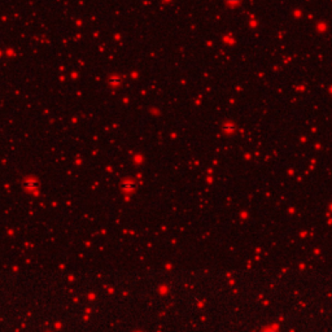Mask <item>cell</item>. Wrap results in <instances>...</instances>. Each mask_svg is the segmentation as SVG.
<instances>
[{"mask_svg":"<svg viewBox=\"0 0 332 332\" xmlns=\"http://www.w3.org/2000/svg\"><path fill=\"white\" fill-rule=\"evenodd\" d=\"M25 187H26L27 190H35V188H38V182L36 180H26L25 182Z\"/></svg>","mask_w":332,"mask_h":332,"instance_id":"obj_2","label":"cell"},{"mask_svg":"<svg viewBox=\"0 0 332 332\" xmlns=\"http://www.w3.org/2000/svg\"><path fill=\"white\" fill-rule=\"evenodd\" d=\"M122 188H123L125 191H127V192H130V191H133V190L136 188V184L134 183V182H125L123 186H122Z\"/></svg>","mask_w":332,"mask_h":332,"instance_id":"obj_1","label":"cell"}]
</instances>
